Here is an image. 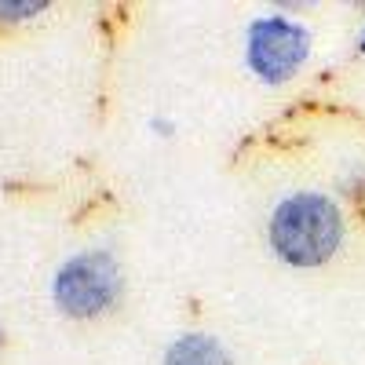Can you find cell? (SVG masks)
<instances>
[{"mask_svg":"<svg viewBox=\"0 0 365 365\" xmlns=\"http://www.w3.org/2000/svg\"><path fill=\"white\" fill-rule=\"evenodd\" d=\"M267 241L285 267L296 270L322 267L344 245V212L329 194L296 190L274 205Z\"/></svg>","mask_w":365,"mask_h":365,"instance_id":"cell-1","label":"cell"},{"mask_svg":"<svg viewBox=\"0 0 365 365\" xmlns=\"http://www.w3.org/2000/svg\"><path fill=\"white\" fill-rule=\"evenodd\" d=\"M311 58V29L289 15H259L245 26V66L263 84L292 81Z\"/></svg>","mask_w":365,"mask_h":365,"instance_id":"cell-2","label":"cell"},{"mask_svg":"<svg viewBox=\"0 0 365 365\" xmlns=\"http://www.w3.org/2000/svg\"><path fill=\"white\" fill-rule=\"evenodd\" d=\"M120 289H125V278H120V267L106 249H88L70 256L55 270V282H51L58 311L70 318H96L110 311Z\"/></svg>","mask_w":365,"mask_h":365,"instance_id":"cell-3","label":"cell"},{"mask_svg":"<svg viewBox=\"0 0 365 365\" xmlns=\"http://www.w3.org/2000/svg\"><path fill=\"white\" fill-rule=\"evenodd\" d=\"M165 365H234L223 340L208 332H182L165 351Z\"/></svg>","mask_w":365,"mask_h":365,"instance_id":"cell-4","label":"cell"},{"mask_svg":"<svg viewBox=\"0 0 365 365\" xmlns=\"http://www.w3.org/2000/svg\"><path fill=\"white\" fill-rule=\"evenodd\" d=\"M48 8V0H0V22H22Z\"/></svg>","mask_w":365,"mask_h":365,"instance_id":"cell-5","label":"cell"},{"mask_svg":"<svg viewBox=\"0 0 365 365\" xmlns=\"http://www.w3.org/2000/svg\"><path fill=\"white\" fill-rule=\"evenodd\" d=\"M150 128H158V135H172V120H165V117H154V120H150Z\"/></svg>","mask_w":365,"mask_h":365,"instance_id":"cell-6","label":"cell"},{"mask_svg":"<svg viewBox=\"0 0 365 365\" xmlns=\"http://www.w3.org/2000/svg\"><path fill=\"white\" fill-rule=\"evenodd\" d=\"M358 51L365 55V26H361V37H358Z\"/></svg>","mask_w":365,"mask_h":365,"instance_id":"cell-7","label":"cell"}]
</instances>
